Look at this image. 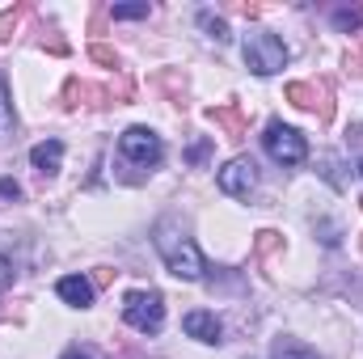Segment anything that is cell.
I'll return each instance as SVG.
<instances>
[{
  "mask_svg": "<svg viewBox=\"0 0 363 359\" xmlns=\"http://www.w3.org/2000/svg\"><path fill=\"white\" fill-rule=\"evenodd\" d=\"M152 241H157V254L165 258L169 275H178V279H186V283H199V279L207 275V263H203L199 245L178 228V220H161Z\"/></svg>",
  "mask_w": 363,
  "mask_h": 359,
  "instance_id": "6da1fadb",
  "label": "cell"
},
{
  "mask_svg": "<svg viewBox=\"0 0 363 359\" xmlns=\"http://www.w3.org/2000/svg\"><path fill=\"white\" fill-rule=\"evenodd\" d=\"M245 64H250V72H258V77L283 72V68H287V47H283V38L271 34V30H250V34H245Z\"/></svg>",
  "mask_w": 363,
  "mask_h": 359,
  "instance_id": "7a4b0ae2",
  "label": "cell"
},
{
  "mask_svg": "<svg viewBox=\"0 0 363 359\" xmlns=\"http://www.w3.org/2000/svg\"><path fill=\"white\" fill-rule=\"evenodd\" d=\"M118 157L127 165H135V170H157L161 157H165V144H161V136L152 127H127L118 136Z\"/></svg>",
  "mask_w": 363,
  "mask_h": 359,
  "instance_id": "3957f363",
  "label": "cell"
},
{
  "mask_svg": "<svg viewBox=\"0 0 363 359\" xmlns=\"http://www.w3.org/2000/svg\"><path fill=\"white\" fill-rule=\"evenodd\" d=\"M123 321L131 330H140V334H157L165 326V300H161V292H144V287L127 292L123 296Z\"/></svg>",
  "mask_w": 363,
  "mask_h": 359,
  "instance_id": "277c9868",
  "label": "cell"
},
{
  "mask_svg": "<svg viewBox=\"0 0 363 359\" xmlns=\"http://www.w3.org/2000/svg\"><path fill=\"white\" fill-rule=\"evenodd\" d=\"M262 148L271 153V161L287 165V170L308 161V140H304L296 127H283V123H271V127H267V136H262Z\"/></svg>",
  "mask_w": 363,
  "mask_h": 359,
  "instance_id": "5b68a950",
  "label": "cell"
},
{
  "mask_svg": "<svg viewBox=\"0 0 363 359\" xmlns=\"http://www.w3.org/2000/svg\"><path fill=\"white\" fill-rule=\"evenodd\" d=\"M220 190L224 194H237V199H250V190H258V165H254V157H233L220 174Z\"/></svg>",
  "mask_w": 363,
  "mask_h": 359,
  "instance_id": "8992f818",
  "label": "cell"
},
{
  "mask_svg": "<svg viewBox=\"0 0 363 359\" xmlns=\"http://www.w3.org/2000/svg\"><path fill=\"white\" fill-rule=\"evenodd\" d=\"M182 330H186L194 343H207V347H220V343H224V326H220L216 313H207V309L186 313V317H182Z\"/></svg>",
  "mask_w": 363,
  "mask_h": 359,
  "instance_id": "52a82bcc",
  "label": "cell"
},
{
  "mask_svg": "<svg viewBox=\"0 0 363 359\" xmlns=\"http://www.w3.org/2000/svg\"><path fill=\"white\" fill-rule=\"evenodd\" d=\"M55 292H60V300L72 304V309H89L93 304V283L85 275H64V279L55 283Z\"/></svg>",
  "mask_w": 363,
  "mask_h": 359,
  "instance_id": "ba28073f",
  "label": "cell"
},
{
  "mask_svg": "<svg viewBox=\"0 0 363 359\" xmlns=\"http://www.w3.org/2000/svg\"><path fill=\"white\" fill-rule=\"evenodd\" d=\"M30 161H34L38 174H60V165H64V144H60V140H43V144L30 148Z\"/></svg>",
  "mask_w": 363,
  "mask_h": 359,
  "instance_id": "9c48e42d",
  "label": "cell"
},
{
  "mask_svg": "<svg viewBox=\"0 0 363 359\" xmlns=\"http://www.w3.org/2000/svg\"><path fill=\"white\" fill-rule=\"evenodd\" d=\"M271 359H321L308 343H300V338H291V334H283V338H274L271 343Z\"/></svg>",
  "mask_w": 363,
  "mask_h": 359,
  "instance_id": "30bf717a",
  "label": "cell"
},
{
  "mask_svg": "<svg viewBox=\"0 0 363 359\" xmlns=\"http://www.w3.org/2000/svg\"><path fill=\"white\" fill-rule=\"evenodd\" d=\"M13 127H17V118H13L9 85H4V72H0V140H9V136H13Z\"/></svg>",
  "mask_w": 363,
  "mask_h": 359,
  "instance_id": "8fae6325",
  "label": "cell"
},
{
  "mask_svg": "<svg viewBox=\"0 0 363 359\" xmlns=\"http://www.w3.org/2000/svg\"><path fill=\"white\" fill-rule=\"evenodd\" d=\"M199 26L207 30V38H216V43H228L233 34H228V21L224 17H211V13H199Z\"/></svg>",
  "mask_w": 363,
  "mask_h": 359,
  "instance_id": "7c38bea8",
  "label": "cell"
},
{
  "mask_svg": "<svg viewBox=\"0 0 363 359\" xmlns=\"http://www.w3.org/2000/svg\"><path fill=\"white\" fill-rule=\"evenodd\" d=\"M287 97H291L296 106H304V110H317V97H321V93H313L308 85H291V89H287Z\"/></svg>",
  "mask_w": 363,
  "mask_h": 359,
  "instance_id": "4fadbf2b",
  "label": "cell"
},
{
  "mask_svg": "<svg viewBox=\"0 0 363 359\" xmlns=\"http://www.w3.org/2000/svg\"><path fill=\"white\" fill-rule=\"evenodd\" d=\"M131 17H148V0L144 4H114V21H131Z\"/></svg>",
  "mask_w": 363,
  "mask_h": 359,
  "instance_id": "5bb4252c",
  "label": "cell"
},
{
  "mask_svg": "<svg viewBox=\"0 0 363 359\" xmlns=\"http://www.w3.org/2000/svg\"><path fill=\"white\" fill-rule=\"evenodd\" d=\"M13 287V258L9 254H0V300H4V292Z\"/></svg>",
  "mask_w": 363,
  "mask_h": 359,
  "instance_id": "9a60e30c",
  "label": "cell"
},
{
  "mask_svg": "<svg viewBox=\"0 0 363 359\" xmlns=\"http://www.w3.org/2000/svg\"><path fill=\"white\" fill-rule=\"evenodd\" d=\"M334 21H338L342 30H355V26H359V9H338V13H334Z\"/></svg>",
  "mask_w": 363,
  "mask_h": 359,
  "instance_id": "2e32d148",
  "label": "cell"
},
{
  "mask_svg": "<svg viewBox=\"0 0 363 359\" xmlns=\"http://www.w3.org/2000/svg\"><path fill=\"white\" fill-rule=\"evenodd\" d=\"M0 194H4V199H17V194H21V186H17L13 178H4V182H0Z\"/></svg>",
  "mask_w": 363,
  "mask_h": 359,
  "instance_id": "e0dca14e",
  "label": "cell"
},
{
  "mask_svg": "<svg viewBox=\"0 0 363 359\" xmlns=\"http://www.w3.org/2000/svg\"><path fill=\"white\" fill-rule=\"evenodd\" d=\"M64 359H93L89 351H81V347H72V351H64Z\"/></svg>",
  "mask_w": 363,
  "mask_h": 359,
  "instance_id": "ac0fdd59",
  "label": "cell"
},
{
  "mask_svg": "<svg viewBox=\"0 0 363 359\" xmlns=\"http://www.w3.org/2000/svg\"><path fill=\"white\" fill-rule=\"evenodd\" d=\"M359 178H363V161H359Z\"/></svg>",
  "mask_w": 363,
  "mask_h": 359,
  "instance_id": "d6986e66",
  "label": "cell"
},
{
  "mask_svg": "<svg viewBox=\"0 0 363 359\" xmlns=\"http://www.w3.org/2000/svg\"><path fill=\"white\" fill-rule=\"evenodd\" d=\"M250 359H254V355H250Z\"/></svg>",
  "mask_w": 363,
  "mask_h": 359,
  "instance_id": "ffe728a7",
  "label": "cell"
}]
</instances>
